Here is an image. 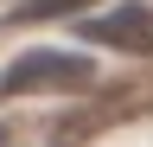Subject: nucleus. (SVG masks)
I'll return each instance as SVG.
<instances>
[{
  "mask_svg": "<svg viewBox=\"0 0 153 147\" xmlns=\"http://www.w3.org/2000/svg\"><path fill=\"white\" fill-rule=\"evenodd\" d=\"M96 83V58H83V51H19V58L0 70V90L7 96H26V90H89Z\"/></svg>",
  "mask_w": 153,
  "mask_h": 147,
  "instance_id": "obj_1",
  "label": "nucleus"
},
{
  "mask_svg": "<svg viewBox=\"0 0 153 147\" xmlns=\"http://www.w3.org/2000/svg\"><path fill=\"white\" fill-rule=\"evenodd\" d=\"M83 39L89 45H121V51H153V13L140 0L102 13V19H83Z\"/></svg>",
  "mask_w": 153,
  "mask_h": 147,
  "instance_id": "obj_2",
  "label": "nucleus"
},
{
  "mask_svg": "<svg viewBox=\"0 0 153 147\" xmlns=\"http://www.w3.org/2000/svg\"><path fill=\"white\" fill-rule=\"evenodd\" d=\"M76 7H89V0H26L19 19H57V13H76Z\"/></svg>",
  "mask_w": 153,
  "mask_h": 147,
  "instance_id": "obj_3",
  "label": "nucleus"
}]
</instances>
